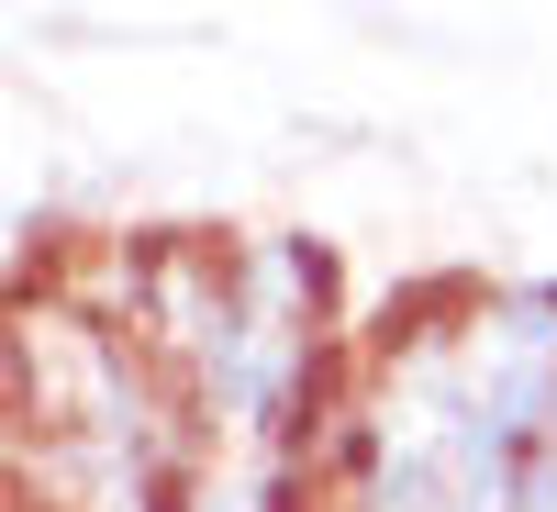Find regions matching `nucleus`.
Returning <instances> with one entry per match:
<instances>
[{
    "label": "nucleus",
    "mask_w": 557,
    "mask_h": 512,
    "mask_svg": "<svg viewBox=\"0 0 557 512\" xmlns=\"http://www.w3.org/2000/svg\"><path fill=\"white\" fill-rule=\"evenodd\" d=\"M557 446V278H435L357 335L323 512H524Z\"/></svg>",
    "instance_id": "obj_1"
},
{
    "label": "nucleus",
    "mask_w": 557,
    "mask_h": 512,
    "mask_svg": "<svg viewBox=\"0 0 557 512\" xmlns=\"http://www.w3.org/2000/svg\"><path fill=\"white\" fill-rule=\"evenodd\" d=\"M112 312L157 346L212 457H312L357 379L346 267L323 235H157L112 267Z\"/></svg>",
    "instance_id": "obj_2"
},
{
    "label": "nucleus",
    "mask_w": 557,
    "mask_h": 512,
    "mask_svg": "<svg viewBox=\"0 0 557 512\" xmlns=\"http://www.w3.org/2000/svg\"><path fill=\"white\" fill-rule=\"evenodd\" d=\"M0 401L23 512H178L212 469L157 346L78 290H34L0 312Z\"/></svg>",
    "instance_id": "obj_3"
},
{
    "label": "nucleus",
    "mask_w": 557,
    "mask_h": 512,
    "mask_svg": "<svg viewBox=\"0 0 557 512\" xmlns=\"http://www.w3.org/2000/svg\"><path fill=\"white\" fill-rule=\"evenodd\" d=\"M178 512H323L312 457H212Z\"/></svg>",
    "instance_id": "obj_4"
},
{
    "label": "nucleus",
    "mask_w": 557,
    "mask_h": 512,
    "mask_svg": "<svg viewBox=\"0 0 557 512\" xmlns=\"http://www.w3.org/2000/svg\"><path fill=\"white\" fill-rule=\"evenodd\" d=\"M0 512H23V479H12V401H0Z\"/></svg>",
    "instance_id": "obj_5"
},
{
    "label": "nucleus",
    "mask_w": 557,
    "mask_h": 512,
    "mask_svg": "<svg viewBox=\"0 0 557 512\" xmlns=\"http://www.w3.org/2000/svg\"><path fill=\"white\" fill-rule=\"evenodd\" d=\"M524 512H557V446H546V469H535V490H524Z\"/></svg>",
    "instance_id": "obj_6"
}]
</instances>
